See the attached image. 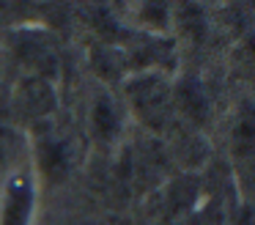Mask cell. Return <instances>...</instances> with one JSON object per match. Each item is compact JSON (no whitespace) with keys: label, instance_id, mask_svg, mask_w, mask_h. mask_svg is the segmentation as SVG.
<instances>
[{"label":"cell","instance_id":"cell-1","mask_svg":"<svg viewBox=\"0 0 255 225\" xmlns=\"http://www.w3.org/2000/svg\"><path fill=\"white\" fill-rule=\"evenodd\" d=\"M36 173L28 165L11 168L0 187V225H33Z\"/></svg>","mask_w":255,"mask_h":225},{"label":"cell","instance_id":"cell-2","mask_svg":"<svg viewBox=\"0 0 255 225\" xmlns=\"http://www.w3.org/2000/svg\"><path fill=\"white\" fill-rule=\"evenodd\" d=\"M127 96L132 110L148 124H159L170 113V88L159 77H137L129 82Z\"/></svg>","mask_w":255,"mask_h":225},{"label":"cell","instance_id":"cell-3","mask_svg":"<svg viewBox=\"0 0 255 225\" xmlns=\"http://www.w3.org/2000/svg\"><path fill=\"white\" fill-rule=\"evenodd\" d=\"M17 102L22 107L25 115H39L50 113L52 110V88L44 77H28V80L19 82V91H17Z\"/></svg>","mask_w":255,"mask_h":225},{"label":"cell","instance_id":"cell-4","mask_svg":"<svg viewBox=\"0 0 255 225\" xmlns=\"http://www.w3.org/2000/svg\"><path fill=\"white\" fill-rule=\"evenodd\" d=\"M91 124H94L96 135L102 137H113L118 129V110H116V102L110 96H96L94 107H91Z\"/></svg>","mask_w":255,"mask_h":225}]
</instances>
